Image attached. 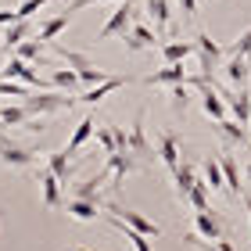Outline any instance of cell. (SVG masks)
Instances as JSON below:
<instances>
[{"mask_svg":"<svg viewBox=\"0 0 251 251\" xmlns=\"http://www.w3.org/2000/svg\"><path fill=\"white\" fill-rule=\"evenodd\" d=\"M194 47H198V61H201V72L204 75H215V68H223L226 61V47L219 40H212L208 32L198 29V36H194Z\"/></svg>","mask_w":251,"mask_h":251,"instance_id":"1","label":"cell"},{"mask_svg":"<svg viewBox=\"0 0 251 251\" xmlns=\"http://www.w3.org/2000/svg\"><path fill=\"white\" fill-rule=\"evenodd\" d=\"M22 104L29 108V115H58V111L75 108L79 100L72 94H36V97H22Z\"/></svg>","mask_w":251,"mask_h":251,"instance_id":"2","label":"cell"},{"mask_svg":"<svg viewBox=\"0 0 251 251\" xmlns=\"http://www.w3.org/2000/svg\"><path fill=\"white\" fill-rule=\"evenodd\" d=\"M104 212L119 215V219H122L126 226H133V230H140V233H147V237H158V233H162V226H158L154 219H147V215H140L136 208H122L119 201H104Z\"/></svg>","mask_w":251,"mask_h":251,"instance_id":"3","label":"cell"},{"mask_svg":"<svg viewBox=\"0 0 251 251\" xmlns=\"http://www.w3.org/2000/svg\"><path fill=\"white\" fill-rule=\"evenodd\" d=\"M0 165L7 169H32L36 165V151H29V147H18L15 140H7V136H0Z\"/></svg>","mask_w":251,"mask_h":251,"instance_id":"4","label":"cell"},{"mask_svg":"<svg viewBox=\"0 0 251 251\" xmlns=\"http://www.w3.org/2000/svg\"><path fill=\"white\" fill-rule=\"evenodd\" d=\"M133 11H136L133 0H122V4L111 11V18L97 29V40H111V36H119V32H126V29H129V22H133Z\"/></svg>","mask_w":251,"mask_h":251,"instance_id":"5","label":"cell"},{"mask_svg":"<svg viewBox=\"0 0 251 251\" xmlns=\"http://www.w3.org/2000/svg\"><path fill=\"white\" fill-rule=\"evenodd\" d=\"M129 151L140 158L144 165L154 162V147H151V140H147V133H144V108L136 111V119H133V126H129Z\"/></svg>","mask_w":251,"mask_h":251,"instance_id":"6","label":"cell"},{"mask_svg":"<svg viewBox=\"0 0 251 251\" xmlns=\"http://www.w3.org/2000/svg\"><path fill=\"white\" fill-rule=\"evenodd\" d=\"M187 79H190V72L183 68V61H173V65L158 68V72H151V75H144L140 83L144 86H176V83H187Z\"/></svg>","mask_w":251,"mask_h":251,"instance_id":"7","label":"cell"},{"mask_svg":"<svg viewBox=\"0 0 251 251\" xmlns=\"http://www.w3.org/2000/svg\"><path fill=\"white\" fill-rule=\"evenodd\" d=\"M126 83H133V79H129V75H108V79H104V83H97V86H90V90H86V94H79L75 100H79V104H100V100H104L108 94H115V90H122Z\"/></svg>","mask_w":251,"mask_h":251,"instance_id":"8","label":"cell"},{"mask_svg":"<svg viewBox=\"0 0 251 251\" xmlns=\"http://www.w3.org/2000/svg\"><path fill=\"white\" fill-rule=\"evenodd\" d=\"M61 187L65 183L50 173L47 165H43L40 169V194H43V208H47V212H58L61 208Z\"/></svg>","mask_w":251,"mask_h":251,"instance_id":"9","label":"cell"},{"mask_svg":"<svg viewBox=\"0 0 251 251\" xmlns=\"http://www.w3.org/2000/svg\"><path fill=\"white\" fill-rule=\"evenodd\" d=\"M122 43H126V50H129V54H136V50H154L158 47V32L136 22L129 32H122Z\"/></svg>","mask_w":251,"mask_h":251,"instance_id":"10","label":"cell"},{"mask_svg":"<svg viewBox=\"0 0 251 251\" xmlns=\"http://www.w3.org/2000/svg\"><path fill=\"white\" fill-rule=\"evenodd\" d=\"M0 72H4V79H22V83H29V86H47V79H43V75H36V72H32V68H29V61H22L18 58V54H11V61L4 65V68H0Z\"/></svg>","mask_w":251,"mask_h":251,"instance_id":"11","label":"cell"},{"mask_svg":"<svg viewBox=\"0 0 251 251\" xmlns=\"http://www.w3.org/2000/svg\"><path fill=\"white\" fill-rule=\"evenodd\" d=\"M215 133L223 136L226 147H244V144L251 140V136H248V126H244L241 119H230V115H226L223 122H215Z\"/></svg>","mask_w":251,"mask_h":251,"instance_id":"12","label":"cell"},{"mask_svg":"<svg viewBox=\"0 0 251 251\" xmlns=\"http://www.w3.org/2000/svg\"><path fill=\"white\" fill-rule=\"evenodd\" d=\"M65 208H68V215H72L75 223H94L97 215H100V208H104V204H100V201H90V198H75V194H72Z\"/></svg>","mask_w":251,"mask_h":251,"instance_id":"13","label":"cell"},{"mask_svg":"<svg viewBox=\"0 0 251 251\" xmlns=\"http://www.w3.org/2000/svg\"><path fill=\"white\" fill-rule=\"evenodd\" d=\"M194 230H198L204 241H223V237H230L223 230V223L215 219L212 212H194Z\"/></svg>","mask_w":251,"mask_h":251,"instance_id":"14","label":"cell"},{"mask_svg":"<svg viewBox=\"0 0 251 251\" xmlns=\"http://www.w3.org/2000/svg\"><path fill=\"white\" fill-rule=\"evenodd\" d=\"M158 158L165 162V169L173 173V169L179 165V136L173 129H165L162 136H158Z\"/></svg>","mask_w":251,"mask_h":251,"instance_id":"15","label":"cell"},{"mask_svg":"<svg viewBox=\"0 0 251 251\" xmlns=\"http://www.w3.org/2000/svg\"><path fill=\"white\" fill-rule=\"evenodd\" d=\"M144 11L151 15L158 32H165L169 25H173V4H169V0H144Z\"/></svg>","mask_w":251,"mask_h":251,"instance_id":"16","label":"cell"},{"mask_svg":"<svg viewBox=\"0 0 251 251\" xmlns=\"http://www.w3.org/2000/svg\"><path fill=\"white\" fill-rule=\"evenodd\" d=\"M198 179H201V176L194 173V165H190V162H179V165L173 169V183H176V198H179V201H187V194H190V187L198 183Z\"/></svg>","mask_w":251,"mask_h":251,"instance_id":"17","label":"cell"},{"mask_svg":"<svg viewBox=\"0 0 251 251\" xmlns=\"http://www.w3.org/2000/svg\"><path fill=\"white\" fill-rule=\"evenodd\" d=\"M223 68H226V83H233V86H244V83H248V75H251L248 58H237V54H226Z\"/></svg>","mask_w":251,"mask_h":251,"instance_id":"18","label":"cell"},{"mask_svg":"<svg viewBox=\"0 0 251 251\" xmlns=\"http://www.w3.org/2000/svg\"><path fill=\"white\" fill-rule=\"evenodd\" d=\"M190 54H198L194 40H169V43H162V58H165V65H173V61H187Z\"/></svg>","mask_w":251,"mask_h":251,"instance_id":"19","label":"cell"},{"mask_svg":"<svg viewBox=\"0 0 251 251\" xmlns=\"http://www.w3.org/2000/svg\"><path fill=\"white\" fill-rule=\"evenodd\" d=\"M111 226H115V230L126 237V241H129V248H133V251H154V248H151V237L140 233V230H133V226H126L119 215H111Z\"/></svg>","mask_w":251,"mask_h":251,"instance_id":"20","label":"cell"},{"mask_svg":"<svg viewBox=\"0 0 251 251\" xmlns=\"http://www.w3.org/2000/svg\"><path fill=\"white\" fill-rule=\"evenodd\" d=\"M47 169L61 179V183H68V179H72V154H68L65 147H61V151H50L47 154Z\"/></svg>","mask_w":251,"mask_h":251,"instance_id":"21","label":"cell"},{"mask_svg":"<svg viewBox=\"0 0 251 251\" xmlns=\"http://www.w3.org/2000/svg\"><path fill=\"white\" fill-rule=\"evenodd\" d=\"M68 22H72V11H61V15H50V18H47V22L40 25V32H36V36H40L43 43H50L54 36H61V32H65V25H68Z\"/></svg>","mask_w":251,"mask_h":251,"instance_id":"22","label":"cell"},{"mask_svg":"<svg viewBox=\"0 0 251 251\" xmlns=\"http://www.w3.org/2000/svg\"><path fill=\"white\" fill-rule=\"evenodd\" d=\"M94 126H97V119H94V115H86V119L72 129V140L65 144V151H68V154H79V147H83L90 136H94Z\"/></svg>","mask_w":251,"mask_h":251,"instance_id":"23","label":"cell"},{"mask_svg":"<svg viewBox=\"0 0 251 251\" xmlns=\"http://www.w3.org/2000/svg\"><path fill=\"white\" fill-rule=\"evenodd\" d=\"M32 36V25H29V18H18V22H11V25L4 29V47H18V43H25Z\"/></svg>","mask_w":251,"mask_h":251,"instance_id":"24","label":"cell"},{"mask_svg":"<svg viewBox=\"0 0 251 251\" xmlns=\"http://www.w3.org/2000/svg\"><path fill=\"white\" fill-rule=\"evenodd\" d=\"M183 241H187L190 248H198V251H237L230 237H223V241H204V237H201L198 230H190V233L183 237Z\"/></svg>","mask_w":251,"mask_h":251,"instance_id":"25","label":"cell"},{"mask_svg":"<svg viewBox=\"0 0 251 251\" xmlns=\"http://www.w3.org/2000/svg\"><path fill=\"white\" fill-rule=\"evenodd\" d=\"M208 179H198V183L190 187V194H187V204L194 212H212V204H208Z\"/></svg>","mask_w":251,"mask_h":251,"instance_id":"26","label":"cell"},{"mask_svg":"<svg viewBox=\"0 0 251 251\" xmlns=\"http://www.w3.org/2000/svg\"><path fill=\"white\" fill-rule=\"evenodd\" d=\"M223 176H226V190H230L233 194V198H241V169H237V162H233V158L230 154H223Z\"/></svg>","mask_w":251,"mask_h":251,"instance_id":"27","label":"cell"},{"mask_svg":"<svg viewBox=\"0 0 251 251\" xmlns=\"http://www.w3.org/2000/svg\"><path fill=\"white\" fill-rule=\"evenodd\" d=\"M32 115L25 104H0V122L4 126H25Z\"/></svg>","mask_w":251,"mask_h":251,"instance_id":"28","label":"cell"},{"mask_svg":"<svg viewBox=\"0 0 251 251\" xmlns=\"http://www.w3.org/2000/svg\"><path fill=\"white\" fill-rule=\"evenodd\" d=\"M190 83H176V86H169V104H173V111L176 115H183L187 111V104H190Z\"/></svg>","mask_w":251,"mask_h":251,"instance_id":"29","label":"cell"},{"mask_svg":"<svg viewBox=\"0 0 251 251\" xmlns=\"http://www.w3.org/2000/svg\"><path fill=\"white\" fill-rule=\"evenodd\" d=\"M15 54L22 61H43V40L40 36H29L25 43H18V47H15Z\"/></svg>","mask_w":251,"mask_h":251,"instance_id":"30","label":"cell"},{"mask_svg":"<svg viewBox=\"0 0 251 251\" xmlns=\"http://www.w3.org/2000/svg\"><path fill=\"white\" fill-rule=\"evenodd\" d=\"M204 179H208V187H212V190H226L223 162H215V158H208V162H204Z\"/></svg>","mask_w":251,"mask_h":251,"instance_id":"31","label":"cell"},{"mask_svg":"<svg viewBox=\"0 0 251 251\" xmlns=\"http://www.w3.org/2000/svg\"><path fill=\"white\" fill-rule=\"evenodd\" d=\"M58 58L61 61H68L75 68V72H86V68H94V61L86 58V54H79V50H68V47H58Z\"/></svg>","mask_w":251,"mask_h":251,"instance_id":"32","label":"cell"},{"mask_svg":"<svg viewBox=\"0 0 251 251\" xmlns=\"http://www.w3.org/2000/svg\"><path fill=\"white\" fill-rule=\"evenodd\" d=\"M50 83L58 86V90H72L75 83H83V79H79V72H75V68H54Z\"/></svg>","mask_w":251,"mask_h":251,"instance_id":"33","label":"cell"},{"mask_svg":"<svg viewBox=\"0 0 251 251\" xmlns=\"http://www.w3.org/2000/svg\"><path fill=\"white\" fill-rule=\"evenodd\" d=\"M0 97H29V83H22V79H4V83H0Z\"/></svg>","mask_w":251,"mask_h":251,"instance_id":"34","label":"cell"},{"mask_svg":"<svg viewBox=\"0 0 251 251\" xmlns=\"http://www.w3.org/2000/svg\"><path fill=\"white\" fill-rule=\"evenodd\" d=\"M97 144L104 147V154H115L119 144H115V133H111V126H97Z\"/></svg>","mask_w":251,"mask_h":251,"instance_id":"35","label":"cell"},{"mask_svg":"<svg viewBox=\"0 0 251 251\" xmlns=\"http://www.w3.org/2000/svg\"><path fill=\"white\" fill-rule=\"evenodd\" d=\"M226 54H237V58H251V29H248L237 43H230V47H226Z\"/></svg>","mask_w":251,"mask_h":251,"instance_id":"36","label":"cell"},{"mask_svg":"<svg viewBox=\"0 0 251 251\" xmlns=\"http://www.w3.org/2000/svg\"><path fill=\"white\" fill-rule=\"evenodd\" d=\"M54 4V0H22V7H18V18H29V15H36L40 7H47Z\"/></svg>","mask_w":251,"mask_h":251,"instance_id":"37","label":"cell"},{"mask_svg":"<svg viewBox=\"0 0 251 251\" xmlns=\"http://www.w3.org/2000/svg\"><path fill=\"white\" fill-rule=\"evenodd\" d=\"M111 133H115V144H119V151H129V133H126L122 126H111Z\"/></svg>","mask_w":251,"mask_h":251,"instance_id":"38","label":"cell"},{"mask_svg":"<svg viewBox=\"0 0 251 251\" xmlns=\"http://www.w3.org/2000/svg\"><path fill=\"white\" fill-rule=\"evenodd\" d=\"M90 4H104V0H72L65 11H72V15H75V11H83V7H90Z\"/></svg>","mask_w":251,"mask_h":251,"instance_id":"39","label":"cell"},{"mask_svg":"<svg viewBox=\"0 0 251 251\" xmlns=\"http://www.w3.org/2000/svg\"><path fill=\"white\" fill-rule=\"evenodd\" d=\"M183 15L194 22V15H198V0H183Z\"/></svg>","mask_w":251,"mask_h":251,"instance_id":"40","label":"cell"},{"mask_svg":"<svg viewBox=\"0 0 251 251\" xmlns=\"http://www.w3.org/2000/svg\"><path fill=\"white\" fill-rule=\"evenodd\" d=\"M241 204L248 208V215H251V194H241Z\"/></svg>","mask_w":251,"mask_h":251,"instance_id":"41","label":"cell"},{"mask_svg":"<svg viewBox=\"0 0 251 251\" xmlns=\"http://www.w3.org/2000/svg\"><path fill=\"white\" fill-rule=\"evenodd\" d=\"M244 179H248V183H251V162L244 165Z\"/></svg>","mask_w":251,"mask_h":251,"instance_id":"42","label":"cell"},{"mask_svg":"<svg viewBox=\"0 0 251 251\" xmlns=\"http://www.w3.org/2000/svg\"><path fill=\"white\" fill-rule=\"evenodd\" d=\"M65 251H90V248H65Z\"/></svg>","mask_w":251,"mask_h":251,"instance_id":"43","label":"cell"},{"mask_svg":"<svg viewBox=\"0 0 251 251\" xmlns=\"http://www.w3.org/2000/svg\"><path fill=\"white\" fill-rule=\"evenodd\" d=\"M0 230H4V219H0Z\"/></svg>","mask_w":251,"mask_h":251,"instance_id":"44","label":"cell"},{"mask_svg":"<svg viewBox=\"0 0 251 251\" xmlns=\"http://www.w3.org/2000/svg\"><path fill=\"white\" fill-rule=\"evenodd\" d=\"M0 126H4V122H0Z\"/></svg>","mask_w":251,"mask_h":251,"instance_id":"45","label":"cell"}]
</instances>
